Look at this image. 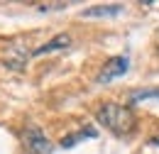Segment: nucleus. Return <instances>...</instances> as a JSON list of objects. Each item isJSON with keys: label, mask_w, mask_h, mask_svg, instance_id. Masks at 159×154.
I'll use <instances>...</instances> for the list:
<instances>
[{"label": "nucleus", "mask_w": 159, "mask_h": 154, "mask_svg": "<svg viewBox=\"0 0 159 154\" xmlns=\"http://www.w3.org/2000/svg\"><path fill=\"white\" fill-rule=\"evenodd\" d=\"M22 144L30 154H52L54 144L49 142V137L42 132V127L37 125H30L25 132H22Z\"/></svg>", "instance_id": "obj_2"}, {"label": "nucleus", "mask_w": 159, "mask_h": 154, "mask_svg": "<svg viewBox=\"0 0 159 154\" xmlns=\"http://www.w3.org/2000/svg\"><path fill=\"white\" fill-rule=\"evenodd\" d=\"M127 69H130V59L125 57V54H120V57H110L105 64H103L100 74L96 76V83H98V86H105V83L115 81V78L125 76Z\"/></svg>", "instance_id": "obj_3"}, {"label": "nucleus", "mask_w": 159, "mask_h": 154, "mask_svg": "<svg viewBox=\"0 0 159 154\" xmlns=\"http://www.w3.org/2000/svg\"><path fill=\"white\" fill-rule=\"evenodd\" d=\"M86 137H98V132H96L93 127H83L81 132H74V135H66V137H64V139L59 142V144L64 147V149H71V147H76V142L86 139Z\"/></svg>", "instance_id": "obj_7"}, {"label": "nucleus", "mask_w": 159, "mask_h": 154, "mask_svg": "<svg viewBox=\"0 0 159 154\" xmlns=\"http://www.w3.org/2000/svg\"><path fill=\"white\" fill-rule=\"evenodd\" d=\"M96 120L118 137L132 135L135 127H137V117L132 113V108L120 105V103H103L96 110Z\"/></svg>", "instance_id": "obj_1"}, {"label": "nucleus", "mask_w": 159, "mask_h": 154, "mask_svg": "<svg viewBox=\"0 0 159 154\" xmlns=\"http://www.w3.org/2000/svg\"><path fill=\"white\" fill-rule=\"evenodd\" d=\"M139 100H159V88H142L130 93V105H135Z\"/></svg>", "instance_id": "obj_8"}, {"label": "nucleus", "mask_w": 159, "mask_h": 154, "mask_svg": "<svg viewBox=\"0 0 159 154\" xmlns=\"http://www.w3.org/2000/svg\"><path fill=\"white\" fill-rule=\"evenodd\" d=\"M122 2H113V5H93V7H86L81 10V17H115L122 12Z\"/></svg>", "instance_id": "obj_6"}, {"label": "nucleus", "mask_w": 159, "mask_h": 154, "mask_svg": "<svg viewBox=\"0 0 159 154\" xmlns=\"http://www.w3.org/2000/svg\"><path fill=\"white\" fill-rule=\"evenodd\" d=\"M27 49L20 47V44H10L7 49H5V54H2V61H5V66L7 69H12V71H22L25 66H27Z\"/></svg>", "instance_id": "obj_4"}, {"label": "nucleus", "mask_w": 159, "mask_h": 154, "mask_svg": "<svg viewBox=\"0 0 159 154\" xmlns=\"http://www.w3.org/2000/svg\"><path fill=\"white\" fill-rule=\"evenodd\" d=\"M149 144H152V147H159V135L152 137V139H149Z\"/></svg>", "instance_id": "obj_9"}, {"label": "nucleus", "mask_w": 159, "mask_h": 154, "mask_svg": "<svg viewBox=\"0 0 159 154\" xmlns=\"http://www.w3.org/2000/svg\"><path fill=\"white\" fill-rule=\"evenodd\" d=\"M69 47H71V34L61 32V34H57V37H52L49 42H44L42 47H37V49L32 52V57H44V54H54V52L69 49Z\"/></svg>", "instance_id": "obj_5"}]
</instances>
